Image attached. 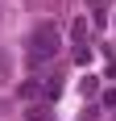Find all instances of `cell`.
Masks as SVG:
<instances>
[{"label":"cell","instance_id":"6da1fadb","mask_svg":"<svg viewBox=\"0 0 116 121\" xmlns=\"http://www.w3.org/2000/svg\"><path fill=\"white\" fill-rule=\"evenodd\" d=\"M62 50V34H58V25H37L33 38H29V63L33 67H46V63H54V54Z\"/></svg>","mask_w":116,"mask_h":121},{"label":"cell","instance_id":"7a4b0ae2","mask_svg":"<svg viewBox=\"0 0 116 121\" xmlns=\"http://www.w3.org/2000/svg\"><path fill=\"white\" fill-rule=\"evenodd\" d=\"M70 38H75V59L87 63V59H91V29H87V17H75Z\"/></svg>","mask_w":116,"mask_h":121}]
</instances>
